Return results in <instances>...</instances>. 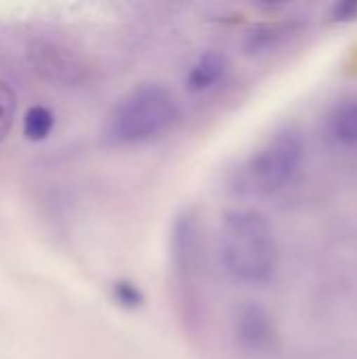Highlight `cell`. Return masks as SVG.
Masks as SVG:
<instances>
[{
	"instance_id": "obj_6",
	"label": "cell",
	"mask_w": 357,
	"mask_h": 359,
	"mask_svg": "<svg viewBox=\"0 0 357 359\" xmlns=\"http://www.w3.org/2000/svg\"><path fill=\"white\" fill-rule=\"evenodd\" d=\"M328 128L337 143L357 147V101H347L339 105L330 116Z\"/></svg>"
},
{
	"instance_id": "obj_3",
	"label": "cell",
	"mask_w": 357,
	"mask_h": 359,
	"mask_svg": "<svg viewBox=\"0 0 357 359\" xmlns=\"http://www.w3.org/2000/svg\"><path fill=\"white\" fill-rule=\"evenodd\" d=\"M303 156V143L295 133H280L267 141L250 162V175L255 183L265 191L284 187Z\"/></svg>"
},
{
	"instance_id": "obj_4",
	"label": "cell",
	"mask_w": 357,
	"mask_h": 359,
	"mask_svg": "<svg viewBox=\"0 0 357 359\" xmlns=\"http://www.w3.org/2000/svg\"><path fill=\"white\" fill-rule=\"evenodd\" d=\"M238 337L244 349L263 351L274 339V326L269 316L261 307H246L238 320Z\"/></svg>"
},
{
	"instance_id": "obj_7",
	"label": "cell",
	"mask_w": 357,
	"mask_h": 359,
	"mask_svg": "<svg viewBox=\"0 0 357 359\" xmlns=\"http://www.w3.org/2000/svg\"><path fill=\"white\" fill-rule=\"evenodd\" d=\"M55 126V114L44 105H32L23 118V133L29 141H44Z\"/></svg>"
},
{
	"instance_id": "obj_1",
	"label": "cell",
	"mask_w": 357,
	"mask_h": 359,
	"mask_svg": "<svg viewBox=\"0 0 357 359\" xmlns=\"http://www.w3.org/2000/svg\"><path fill=\"white\" fill-rule=\"evenodd\" d=\"M221 261L242 284H265L278 265V244L271 223L259 210H231L221 227Z\"/></svg>"
},
{
	"instance_id": "obj_2",
	"label": "cell",
	"mask_w": 357,
	"mask_h": 359,
	"mask_svg": "<svg viewBox=\"0 0 357 359\" xmlns=\"http://www.w3.org/2000/svg\"><path fill=\"white\" fill-rule=\"evenodd\" d=\"M179 107L175 95L162 84H139L112 107L103 135L112 145H135L162 135L175 120Z\"/></svg>"
},
{
	"instance_id": "obj_10",
	"label": "cell",
	"mask_w": 357,
	"mask_h": 359,
	"mask_svg": "<svg viewBox=\"0 0 357 359\" xmlns=\"http://www.w3.org/2000/svg\"><path fill=\"white\" fill-rule=\"evenodd\" d=\"M351 19H357L356 0L335 4V8H332V21H351Z\"/></svg>"
},
{
	"instance_id": "obj_5",
	"label": "cell",
	"mask_w": 357,
	"mask_h": 359,
	"mask_svg": "<svg viewBox=\"0 0 357 359\" xmlns=\"http://www.w3.org/2000/svg\"><path fill=\"white\" fill-rule=\"evenodd\" d=\"M225 74V57L219 53L202 55L187 74V86L196 93L215 86Z\"/></svg>"
},
{
	"instance_id": "obj_8",
	"label": "cell",
	"mask_w": 357,
	"mask_h": 359,
	"mask_svg": "<svg viewBox=\"0 0 357 359\" xmlns=\"http://www.w3.org/2000/svg\"><path fill=\"white\" fill-rule=\"evenodd\" d=\"M17 93L13 90L11 84L0 80V143L8 137L15 116H17Z\"/></svg>"
},
{
	"instance_id": "obj_9",
	"label": "cell",
	"mask_w": 357,
	"mask_h": 359,
	"mask_svg": "<svg viewBox=\"0 0 357 359\" xmlns=\"http://www.w3.org/2000/svg\"><path fill=\"white\" fill-rule=\"evenodd\" d=\"M114 297H116V301H118L120 305H124V307H137V305H141V301H143L139 288L133 286V284H128V282H118V284L114 286Z\"/></svg>"
}]
</instances>
